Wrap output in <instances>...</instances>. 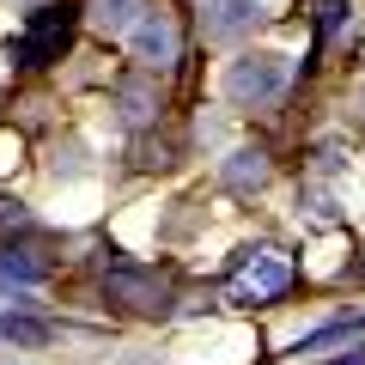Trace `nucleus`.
I'll return each instance as SVG.
<instances>
[{
    "instance_id": "1",
    "label": "nucleus",
    "mask_w": 365,
    "mask_h": 365,
    "mask_svg": "<svg viewBox=\"0 0 365 365\" xmlns=\"http://www.w3.org/2000/svg\"><path fill=\"white\" fill-rule=\"evenodd\" d=\"M220 91H225V104H232V110H274L292 91V61L280 49H256V43H244V49L225 61Z\"/></svg>"
},
{
    "instance_id": "2",
    "label": "nucleus",
    "mask_w": 365,
    "mask_h": 365,
    "mask_svg": "<svg viewBox=\"0 0 365 365\" xmlns=\"http://www.w3.org/2000/svg\"><path fill=\"white\" fill-rule=\"evenodd\" d=\"M73 31H79V6H67V0H37L25 13V25L13 31V43H6V61L13 67H55L73 49Z\"/></svg>"
},
{
    "instance_id": "3",
    "label": "nucleus",
    "mask_w": 365,
    "mask_h": 365,
    "mask_svg": "<svg viewBox=\"0 0 365 365\" xmlns=\"http://www.w3.org/2000/svg\"><path fill=\"white\" fill-rule=\"evenodd\" d=\"M122 43H128V61L134 67H146V73H170V67L182 61V43H189V37H182V19L170 13V6H146V13L128 25Z\"/></svg>"
},
{
    "instance_id": "4",
    "label": "nucleus",
    "mask_w": 365,
    "mask_h": 365,
    "mask_svg": "<svg viewBox=\"0 0 365 365\" xmlns=\"http://www.w3.org/2000/svg\"><path fill=\"white\" fill-rule=\"evenodd\" d=\"M292 292V262L280 256V250H244L232 268V280H225V299L232 304H274Z\"/></svg>"
},
{
    "instance_id": "5",
    "label": "nucleus",
    "mask_w": 365,
    "mask_h": 365,
    "mask_svg": "<svg viewBox=\"0 0 365 365\" xmlns=\"http://www.w3.org/2000/svg\"><path fill=\"white\" fill-rule=\"evenodd\" d=\"M262 19H268V6L262 0H201V43H213V49H244L250 37L262 31Z\"/></svg>"
},
{
    "instance_id": "6",
    "label": "nucleus",
    "mask_w": 365,
    "mask_h": 365,
    "mask_svg": "<svg viewBox=\"0 0 365 365\" xmlns=\"http://www.w3.org/2000/svg\"><path fill=\"white\" fill-rule=\"evenodd\" d=\"M116 122L128 134H146L165 122V73H146V67H128L116 79Z\"/></svg>"
},
{
    "instance_id": "7",
    "label": "nucleus",
    "mask_w": 365,
    "mask_h": 365,
    "mask_svg": "<svg viewBox=\"0 0 365 365\" xmlns=\"http://www.w3.org/2000/svg\"><path fill=\"white\" fill-rule=\"evenodd\" d=\"M104 292H110V304L140 311V317H165L177 304V287L158 268H116V274H104Z\"/></svg>"
},
{
    "instance_id": "8",
    "label": "nucleus",
    "mask_w": 365,
    "mask_h": 365,
    "mask_svg": "<svg viewBox=\"0 0 365 365\" xmlns=\"http://www.w3.org/2000/svg\"><path fill=\"white\" fill-rule=\"evenodd\" d=\"M220 182L232 195H262L274 182V153L268 146H232V153L220 158Z\"/></svg>"
},
{
    "instance_id": "9",
    "label": "nucleus",
    "mask_w": 365,
    "mask_h": 365,
    "mask_svg": "<svg viewBox=\"0 0 365 365\" xmlns=\"http://www.w3.org/2000/svg\"><path fill=\"white\" fill-rule=\"evenodd\" d=\"M146 6H153V0H86V6H79V25L98 31V37H128V25Z\"/></svg>"
},
{
    "instance_id": "10",
    "label": "nucleus",
    "mask_w": 365,
    "mask_h": 365,
    "mask_svg": "<svg viewBox=\"0 0 365 365\" xmlns=\"http://www.w3.org/2000/svg\"><path fill=\"white\" fill-rule=\"evenodd\" d=\"M43 262L31 244H0V280H13V287H43Z\"/></svg>"
},
{
    "instance_id": "11",
    "label": "nucleus",
    "mask_w": 365,
    "mask_h": 365,
    "mask_svg": "<svg viewBox=\"0 0 365 365\" xmlns=\"http://www.w3.org/2000/svg\"><path fill=\"white\" fill-rule=\"evenodd\" d=\"M0 225H31V220L19 213V201H0Z\"/></svg>"
},
{
    "instance_id": "12",
    "label": "nucleus",
    "mask_w": 365,
    "mask_h": 365,
    "mask_svg": "<svg viewBox=\"0 0 365 365\" xmlns=\"http://www.w3.org/2000/svg\"><path fill=\"white\" fill-rule=\"evenodd\" d=\"M329 365H365V353H341V359H329Z\"/></svg>"
},
{
    "instance_id": "13",
    "label": "nucleus",
    "mask_w": 365,
    "mask_h": 365,
    "mask_svg": "<svg viewBox=\"0 0 365 365\" xmlns=\"http://www.w3.org/2000/svg\"><path fill=\"white\" fill-rule=\"evenodd\" d=\"M353 104H359V116H365V79H359V91H353Z\"/></svg>"
},
{
    "instance_id": "14",
    "label": "nucleus",
    "mask_w": 365,
    "mask_h": 365,
    "mask_svg": "<svg viewBox=\"0 0 365 365\" xmlns=\"http://www.w3.org/2000/svg\"><path fill=\"white\" fill-rule=\"evenodd\" d=\"M31 6H37V0H31Z\"/></svg>"
}]
</instances>
